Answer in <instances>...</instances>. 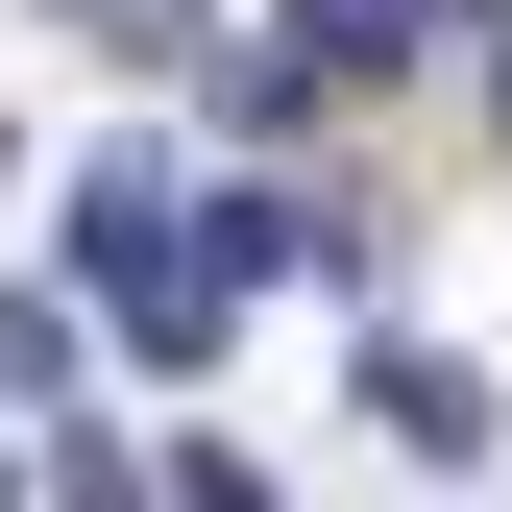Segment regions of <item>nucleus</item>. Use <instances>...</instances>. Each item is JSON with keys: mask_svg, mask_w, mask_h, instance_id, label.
I'll return each mask as SVG.
<instances>
[{"mask_svg": "<svg viewBox=\"0 0 512 512\" xmlns=\"http://www.w3.org/2000/svg\"><path fill=\"white\" fill-rule=\"evenodd\" d=\"M74 293H98L122 342H147V366H196V342H244V317L196 293V220H171V171H147V147H98V171H74Z\"/></svg>", "mask_w": 512, "mask_h": 512, "instance_id": "obj_1", "label": "nucleus"}, {"mask_svg": "<svg viewBox=\"0 0 512 512\" xmlns=\"http://www.w3.org/2000/svg\"><path fill=\"white\" fill-rule=\"evenodd\" d=\"M366 439H391V464H488V366H439V342H366Z\"/></svg>", "mask_w": 512, "mask_h": 512, "instance_id": "obj_2", "label": "nucleus"}, {"mask_svg": "<svg viewBox=\"0 0 512 512\" xmlns=\"http://www.w3.org/2000/svg\"><path fill=\"white\" fill-rule=\"evenodd\" d=\"M293 269H317V220H293V196H220V220H196V293H220V317H244V293H293Z\"/></svg>", "mask_w": 512, "mask_h": 512, "instance_id": "obj_3", "label": "nucleus"}, {"mask_svg": "<svg viewBox=\"0 0 512 512\" xmlns=\"http://www.w3.org/2000/svg\"><path fill=\"white\" fill-rule=\"evenodd\" d=\"M0 391H25V415H74V317H49V293H0Z\"/></svg>", "mask_w": 512, "mask_h": 512, "instance_id": "obj_4", "label": "nucleus"}]
</instances>
